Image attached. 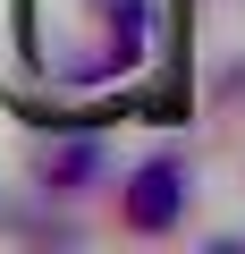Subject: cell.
Masks as SVG:
<instances>
[{
  "instance_id": "cell-1",
  "label": "cell",
  "mask_w": 245,
  "mask_h": 254,
  "mask_svg": "<svg viewBox=\"0 0 245 254\" xmlns=\"http://www.w3.org/2000/svg\"><path fill=\"white\" fill-rule=\"evenodd\" d=\"M186 161H144L136 178H127V195H118V220H127L136 237H169L178 220H186Z\"/></svg>"
},
{
  "instance_id": "cell-2",
  "label": "cell",
  "mask_w": 245,
  "mask_h": 254,
  "mask_svg": "<svg viewBox=\"0 0 245 254\" xmlns=\"http://www.w3.org/2000/svg\"><path fill=\"white\" fill-rule=\"evenodd\" d=\"M101 178V136H76V144H43L34 153V187L43 195H85Z\"/></svg>"
}]
</instances>
